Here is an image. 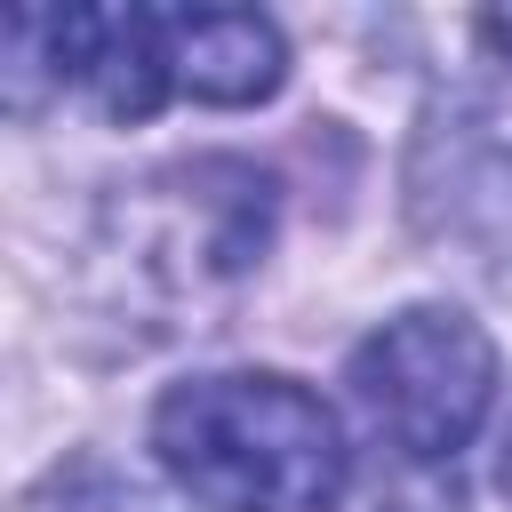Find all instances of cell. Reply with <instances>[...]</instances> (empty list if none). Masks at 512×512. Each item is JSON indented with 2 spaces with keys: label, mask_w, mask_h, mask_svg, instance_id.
<instances>
[{
  "label": "cell",
  "mask_w": 512,
  "mask_h": 512,
  "mask_svg": "<svg viewBox=\"0 0 512 512\" xmlns=\"http://www.w3.org/2000/svg\"><path fill=\"white\" fill-rule=\"evenodd\" d=\"M152 456L208 512H328L352 480L336 408L272 368L168 384L152 408Z\"/></svg>",
  "instance_id": "1"
},
{
  "label": "cell",
  "mask_w": 512,
  "mask_h": 512,
  "mask_svg": "<svg viewBox=\"0 0 512 512\" xmlns=\"http://www.w3.org/2000/svg\"><path fill=\"white\" fill-rule=\"evenodd\" d=\"M352 400L408 472H440L496 408V344L456 304H408L376 336H360Z\"/></svg>",
  "instance_id": "2"
},
{
  "label": "cell",
  "mask_w": 512,
  "mask_h": 512,
  "mask_svg": "<svg viewBox=\"0 0 512 512\" xmlns=\"http://www.w3.org/2000/svg\"><path fill=\"white\" fill-rule=\"evenodd\" d=\"M400 200L440 264L512 296V96L504 88L432 96L408 136Z\"/></svg>",
  "instance_id": "3"
},
{
  "label": "cell",
  "mask_w": 512,
  "mask_h": 512,
  "mask_svg": "<svg viewBox=\"0 0 512 512\" xmlns=\"http://www.w3.org/2000/svg\"><path fill=\"white\" fill-rule=\"evenodd\" d=\"M272 176L248 160H184L152 184H136L128 200H112V232H120V264L128 280L160 288V296H208L224 280H240L264 240H272Z\"/></svg>",
  "instance_id": "4"
},
{
  "label": "cell",
  "mask_w": 512,
  "mask_h": 512,
  "mask_svg": "<svg viewBox=\"0 0 512 512\" xmlns=\"http://www.w3.org/2000/svg\"><path fill=\"white\" fill-rule=\"evenodd\" d=\"M152 80L160 104H264L288 80V48L256 8H152Z\"/></svg>",
  "instance_id": "5"
},
{
  "label": "cell",
  "mask_w": 512,
  "mask_h": 512,
  "mask_svg": "<svg viewBox=\"0 0 512 512\" xmlns=\"http://www.w3.org/2000/svg\"><path fill=\"white\" fill-rule=\"evenodd\" d=\"M376 512H464V488H456V464H440V472H408Z\"/></svg>",
  "instance_id": "6"
},
{
  "label": "cell",
  "mask_w": 512,
  "mask_h": 512,
  "mask_svg": "<svg viewBox=\"0 0 512 512\" xmlns=\"http://www.w3.org/2000/svg\"><path fill=\"white\" fill-rule=\"evenodd\" d=\"M480 40H488V48H496V56L512 64V8H496V16H480Z\"/></svg>",
  "instance_id": "7"
},
{
  "label": "cell",
  "mask_w": 512,
  "mask_h": 512,
  "mask_svg": "<svg viewBox=\"0 0 512 512\" xmlns=\"http://www.w3.org/2000/svg\"><path fill=\"white\" fill-rule=\"evenodd\" d=\"M504 496H512V440H504Z\"/></svg>",
  "instance_id": "8"
}]
</instances>
